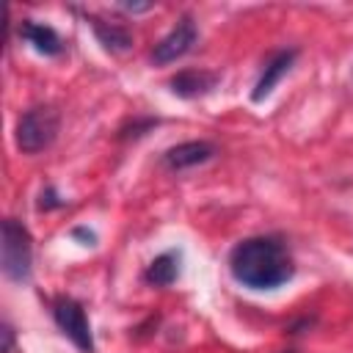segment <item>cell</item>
Segmentation results:
<instances>
[{
  "mask_svg": "<svg viewBox=\"0 0 353 353\" xmlns=\"http://www.w3.org/2000/svg\"><path fill=\"white\" fill-rule=\"evenodd\" d=\"M229 273L248 290H276L295 273L292 256L279 237L259 234L240 240L229 254Z\"/></svg>",
  "mask_w": 353,
  "mask_h": 353,
  "instance_id": "obj_1",
  "label": "cell"
},
{
  "mask_svg": "<svg viewBox=\"0 0 353 353\" xmlns=\"http://www.w3.org/2000/svg\"><path fill=\"white\" fill-rule=\"evenodd\" d=\"M0 262H3V276L14 284L30 281L33 273V240L30 232L22 221L6 218L0 229Z\"/></svg>",
  "mask_w": 353,
  "mask_h": 353,
  "instance_id": "obj_2",
  "label": "cell"
},
{
  "mask_svg": "<svg viewBox=\"0 0 353 353\" xmlns=\"http://www.w3.org/2000/svg\"><path fill=\"white\" fill-rule=\"evenodd\" d=\"M58 127H61V116L55 108L50 105H36L30 110H25L17 121V130H14V141H17V149L25 152V154H36V152H44L55 135H58Z\"/></svg>",
  "mask_w": 353,
  "mask_h": 353,
  "instance_id": "obj_3",
  "label": "cell"
},
{
  "mask_svg": "<svg viewBox=\"0 0 353 353\" xmlns=\"http://www.w3.org/2000/svg\"><path fill=\"white\" fill-rule=\"evenodd\" d=\"M52 317L63 336H69L83 353H94V334L85 309L74 298H55L52 301Z\"/></svg>",
  "mask_w": 353,
  "mask_h": 353,
  "instance_id": "obj_4",
  "label": "cell"
},
{
  "mask_svg": "<svg viewBox=\"0 0 353 353\" xmlns=\"http://www.w3.org/2000/svg\"><path fill=\"white\" fill-rule=\"evenodd\" d=\"M196 41H199V28H196V22H193L190 17H179V22L154 44V50H152V63L168 66V63L179 61L182 55H188Z\"/></svg>",
  "mask_w": 353,
  "mask_h": 353,
  "instance_id": "obj_5",
  "label": "cell"
},
{
  "mask_svg": "<svg viewBox=\"0 0 353 353\" xmlns=\"http://www.w3.org/2000/svg\"><path fill=\"white\" fill-rule=\"evenodd\" d=\"M215 157V146L210 141H185L163 152V165L168 171H188Z\"/></svg>",
  "mask_w": 353,
  "mask_h": 353,
  "instance_id": "obj_6",
  "label": "cell"
},
{
  "mask_svg": "<svg viewBox=\"0 0 353 353\" xmlns=\"http://www.w3.org/2000/svg\"><path fill=\"white\" fill-rule=\"evenodd\" d=\"M295 58H298V50H279V52H273V55L265 61V69H262V74H259L254 91H251V99H254V102L268 99V97L273 94V88L279 85V80L292 69Z\"/></svg>",
  "mask_w": 353,
  "mask_h": 353,
  "instance_id": "obj_7",
  "label": "cell"
},
{
  "mask_svg": "<svg viewBox=\"0 0 353 353\" xmlns=\"http://www.w3.org/2000/svg\"><path fill=\"white\" fill-rule=\"evenodd\" d=\"M221 83V74L207 72V69H182L168 80V88L182 97V99H193V97H204L210 94L215 85Z\"/></svg>",
  "mask_w": 353,
  "mask_h": 353,
  "instance_id": "obj_8",
  "label": "cell"
},
{
  "mask_svg": "<svg viewBox=\"0 0 353 353\" xmlns=\"http://www.w3.org/2000/svg\"><path fill=\"white\" fill-rule=\"evenodd\" d=\"M19 39H25L36 52L47 55V58H55L63 52V39L55 33V28L44 25V22H36V19H22L19 22Z\"/></svg>",
  "mask_w": 353,
  "mask_h": 353,
  "instance_id": "obj_9",
  "label": "cell"
},
{
  "mask_svg": "<svg viewBox=\"0 0 353 353\" xmlns=\"http://www.w3.org/2000/svg\"><path fill=\"white\" fill-rule=\"evenodd\" d=\"M176 276H179V254L176 251H163L143 270V279L152 287H171L176 281Z\"/></svg>",
  "mask_w": 353,
  "mask_h": 353,
  "instance_id": "obj_10",
  "label": "cell"
},
{
  "mask_svg": "<svg viewBox=\"0 0 353 353\" xmlns=\"http://www.w3.org/2000/svg\"><path fill=\"white\" fill-rule=\"evenodd\" d=\"M88 22H91V28H94V33H97V39H99V44H102L105 50H110V52H124V50L132 47L130 30H124V28H119V25H110V22H102L99 17H88Z\"/></svg>",
  "mask_w": 353,
  "mask_h": 353,
  "instance_id": "obj_11",
  "label": "cell"
},
{
  "mask_svg": "<svg viewBox=\"0 0 353 353\" xmlns=\"http://www.w3.org/2000/svg\"><path fill=\"white\" fill-rule=\"evenodd\" d=\"M63 201H55V190L52 188H47L44 193H41V201H39V210H50V207H61Z\"/></svg>",
  "mask_w": 353,
  "mask_h": 353,
  "instance_id": "obj_12",
  "label": "cell"
},
{
  "mask_svg": "<svg viewBox=\"0 0 353 353\" xmlns=\"http://www.w3.org/2000/svg\"><path fill=\"white\" fill-rule=\"evenodd\" d=\"M3 339H6V342H3V353H11V342H14V331H11V325H8V323L3 325Z\"/></svg>",
  "mask_w": 353,
  "mask_h": 353,
  "instance_id": "obj_13",
  "label": "cell"
},
{
  "mask_svg": "<svg viewBox=\"0 0 353 353\" xmlns=\"http://www.w3.org/2000/svg\"><path fill=\"white\" fill-rule=\"evenodd\" d=\"M281 353H295V350H281Z\"/></svg>",
  "mask_w": 353,
  "mask_h": 353,
  "instance_id": "obj_14",
  "label": "cell"
}]
</instances>
